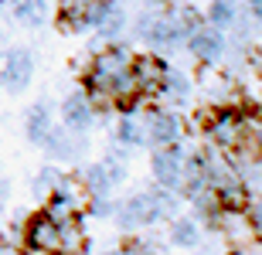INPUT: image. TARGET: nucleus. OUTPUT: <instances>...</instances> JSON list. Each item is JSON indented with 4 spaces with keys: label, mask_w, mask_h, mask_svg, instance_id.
Masks as SVG:
<instances>
[{
    "label": "nucleus",
    "mask_w": 262,
    "mask_h": 255,
    "mask_svg": "<svg viewBox=\"0 0 262 255\" xmlns=\"http://www.w3.org/2000/svg\"><path fill=\"white\" fill-rule=\"evenodd\" d=\"M140 112V126H143V136H146V147L157 150V147H170V143H181L184 140V123L177 112L164 106H154V102H143L136 109Z\"/></svg>",
    "instance_id": "1"
},
{
    "label": "nucleus",
    "mask_w": 262,
    "mask_h": 255,
    "mask_svg": "<svg viewBox=\"0 0 262 255\" xmlns=\"http://www.w3.org/2000/svg\"><path fill=\"white\" fill-rule=\"evenodd\" d=\"M204 133H208V143L218 150H238L249 143V119L235 109H214L204 116Z\"/></svg>",
    "instance_id": "2"
},
{
    "label": "nucleus",
    "mask_w": 262,
    "mask_h": 255,
    "mask_svg": "<svg viewBox=\"0 0 262 255\" xmlns=\"http://www.w3.org/2000/svg\"><path fill=\"white\" fill-rule=\"evenodd\" d=\"M113 221L119 225L123 235H136V231H143V228H154L157 221H164V218H160V211H157L150 191H136L133 197H126V201L116 204Z\"/></svg>",
    "instance_id": "3"
},
{
    "label": "nucleus",
    "mask_w": 262,
    "mask_h": 255,
    "mask_svg": "<svg viewBox=\"0 0 262 255\" xmlns=\"http://www.w3.org/2000/svg\"><path fill=\"white\" fill-rule=\"evenodd\" d=\"M78 177H82V184H85L89 197H113V191L126 180V167H123L119 153H106L102 160L89 164V167L82 170Z\"/></svg>",
    "instance_id": "4"
},
{
    "label": "nucleus",
    "mask_w": 262,
    "mask_h": 255,
    "mask_svg": "<svg viewBox=\"0 0 262 255\" xmlns=\"http://www.w3.org/2000/svg\"><path fill=\"white\" fill-rule=\"evenodd\" d=\"M184 157H187L184 143L157 147L154 153H150V174H154V184L181 194V184H184Z\"/></svg>",
    "instance_id": "5"
},
{
    "label": "nucleus",
    "mask_w": 262,
    "mask_h": 255,
    "mask_svg": "<svg viewBox=\"0 0 262 255\" xmlns=\"http://www.w3.org/2000/svg\"><path fill=\"white\" fill-rule=\"evenodd\" d=\"M136 79V92L140 99H160L164 96V79H167V61L154 51H143V55H133V65H129Z\"/></svg>",
    "instance_id": "6"
},
{
    "label": "nucleus",
    "mask_w": 262,
    "mask_h": 255,
    "mask_svg": "<svg viewBox=\"0 0 262 255\" xmlns=\"http://www.w3.org/2000/svg\"><path fill=\"white\" fill-rule=\"evenodd\" d=\"M20 242L28 255H58V221H51L45 211L31 215L20 228Z\"/></svg>",
    "instance_id": "7"
},
{
    "label": "nucleus",
    "mask_w": 262,
    "mask_h": 255,
    "mask_svg": "<svg viewBox=\"0 0 262 255\" xmlns=\"http://www.w3.org/2000/svg\"><path fill=\"white\" fill-rule=\"evenodd\" d=\"M31 79H34V55L28 48H10L4 55V75H0V92L7 96H20L28 92Z\"/></svg>",
    "instance_id": "8"
},
{
    "label": "nucleus",
    "mask_w": 262,
    "mask_h": 255,
    "mask_svg": "<svg viewBox=\"0 0 262 255\" xmlns=\"http://www.w3.org/2000/svg\"><path fill=\"white\" fill-rule=\"evenodd\" d=\"M184 48L191 51L201 65H218V61L225 58V51H228V34L218 31V28H211V24H201L198 31L187 34Z\"/></svg>",
    "instance_id": "9"
},
{
    "label": "nucleus",
    "mask_w": 262,
    "mask_h": 255,
    "mask_svg": "<svg viewBox=\"0 0 262 255\" xmlns=\"http://www.w3.org/2000/svg\"><path fill=\"white\" fill-rule=\"evenodd\" d=\"M85 133H72L68 126H58V123H51L48 136L41 140V150L51 160H75L78 153H85Z\"/></svg>",
    "instance_id": "10"
},
{
    "label": "nucleus",
    "mask_w": 262,
    "mask_h": 255,
    "mask_svg": "<svg viewBox=\"0 0 262 255\" xmlns=\"http://www.w3.org/2000/svg\"><path fill=\"white\" fill-rule=\"evenodd\" d=\"M96 112L99 109L92 106V99L85 92H72L61 99V126H68L72 133H89L96 123Z\"/></svg>",
    "instance_id": "11"
},
{
    "label": "nucleus",
    "mask_w": 262,
    "mask_h": 255,
    "mask_svg": "<svg viewBox=\"0 0 262 255\" xmlns=\"http://www.w3.org/2000/svg\"><path fill=\"white\" fill-rule=\"evenodd\" d=\"M4 7H7V14L14 20H17L20 28H31L38 31L48 24V0H4Z\"/></svg>",
    "instance_id": "12"
},
{
    "label": "nucleus",
    "mask_w": 262,
    "mask_h": 255,
    "mask_svg": "<svg viewBox=\"0 0 262 255\" xmlns=\"http://www.w3.org/2000/svg\"><path fill=\"white\" fill-rule=\"evenodd\" d=\"M51 102H34V106H28V112H24V136H28V143H34V147H41V140L48 136L51 129Z\"/></svg>",
    "instance_id": "13"
},
{
    "label": "nucleus",
    "mask_w": 262,
    "mask_h": 255,
    "mask_svg": "<svg viewBox=\"0 0 262 255\" xmlns=\"http://www.w3.org/2000/svg\"><path fill=\"white\" fill-rule=\"evenodd\" d=\"M85 225H82V215L58 221V255H85Z\"/></svg>",
    "instance_id": "14"
},
{
    "label": "nucleus",
    "mask_w": 262,
    "mask_h": 255,
    "mask_svg": "<svg viewBox=\"0 0 262 255\" xmlns=\"http://www.w3.org/2000/svg\"><path fill=\"white\" fill-rule=\"evenodd\" d=\"M55 24H58L61 34H82V31H89L85 0H58V7H55Z\"/></svg>",
    "instance_id": "15"
},
{
    "label": "nucleus",
    "mask_w": 262,
    "mask_h": 255,
    "mask_svg": "<svg viewBox=\"0 0 262 255\" xmlns=\"http://www.w3.org/2000/svg\"><path fill=\"white\" fill-rule=\"evenodd\" d=\"M238 17H242V4L238 0H211L208 10H204V24H211V28L225 31V34L238 24Z\"/></svg>",
    "instance_id": "16"
},
{
    "label": "nucleus",
    "mask_w": 262,
    "mask_h": 255,
    "mask_svg": "<svg viewBox=\"0 0 262 255\" xmlns=\"http://www.w3.org/2000/svg\"><path fill=\"white\" fill-rule=\"evenodd\" d=\"M167 242L174 248H194L201 242V228L191 215H181V218H170V225H167Z\"/></svg>",
    "instance_id": "17"
},
{
    "label": "nucleus",
    "mask_w": 262,
    "mask_h": 255,
    "mask_svg": "<svg viewBox=\"0 0 262 255\" xmlns=\"http://www.w3.org/2000/svg\"><path fill=\"white\" fill-rule=\"evenodd\" d=\"M191 201V218L194 221H204V225H218V218H222V201L214 194L211 187H204L201 194L187 197Z\"/></svg>",
    "instance_id": "18"
},
{
    "label": "nucleus",
    "mask_w": 262,
    "mask_h": 255,
    "mask_svg": "<svg viewBox=\"0 0 262 255\" xmlns=\"http://www.w3.org/2000/svg\"><path fill=\"white\" fill-rule=\"evenodd\" d=\"M116 140H119V147H126V150H143L146 147L143 126H140V119H136L133 112L119 116V123H116Z\"/></svg>",
    "instance_id": "19"
},
{
    "label": "nucleus",
    "mask_w": 262,
    "mask_h": 255,
    "mask_svg": "<svg viewBox=\"0 0 262 255\" xmlns=\"http://www.w3.org/2000/svg\"><path fill=\"white\" fill-rule=\"evenodd\" d=\"M126 28H129V17H126V10H123V4H119V7L113 10V14H109L92 34H96L99 41H119L123 34H126Z\"/></svg>",
    "instance_id": "20"
},
{
    "label": "nucleus",
    "mask_w": 262,
    "mask_h": 255,
    "mask_svg": "<svg viewBox=\"0 0 262 255\" xmlns=\"http://www.w3.org/2000/svg\"><path fill=\"white\" fill-rule=\"evenodd\" d=\"M146 191H150V197H154V204H157V211H160V218H164V221H170V218L177 215L181 194H177V191H167V187H160V184L146 187Z\"/></svg>",
    "instance_id": "21"
},
{
    "label": "nucleus",
    "mask_w": 262,
    "mask_h": 255,
    "mask_svg": "<svg viewBox=\"0 0 262 255\" xmlns=\"http://www.w3.org/2000/svg\"><path fill=\"white\" fill-rule=\"evenodd\" d=\"M164 96H174V99H187V96H191V79H187L181 68H174V65H167Z\"/></svg>",
    "instance_id": "22"
},
{
    "label": "nucleus",
    "mask_w": 262,
    "mask_h": 255,
    "mask_svg": "<svg viewBox=\"0 0 262 255\" xmlns=\"http://www.w3.org/2000/svg\"><path fill=\"white\" fill-rule=\"evenodd\" d=\"M58 177H61V170L58 167H41L38 170V177H34V180H31V194L34 197H48L51 191H55V184H58Z\"/></svg>",
    "instance_id": "23"
},
{
    "label": "nucleus",
    "mask_w": 262,
    "mask_h": 255,
    "mask_svg": "<svg viewBox=\"0 0 262 255\" xmlns=\"http://www.w3.org/2000/svg\"><path fill=\"white\" fill-rule=\"evenodd\" d=\"M245 225L252 231L255 242H262V194H249V204H245Z\"/></svg>",
    "instance_id": "24"
},
{
    "label": "nucleus",
    "mask_w": 262,
    "mask_h": 255,
    "mask_svg": "<svg viewBox=\"0 0 262 255\" xmlns=\"http://www.w3.org/2000/svg\"><path fill=\"white\" fill-rule=\"evenodd\" d=\"M113 211H116L113 197H89V204H85V215L92 218H113Z\"/></svg>",
    "instance_id": "25"
},
{
    "label": "nucleus",
    "mask_w": 262,
    "mask_h": 255,
    "mask_svg": "<svg viewBox=\"0 0 262 255\" xmlns=\"http://www.w3.org/2000/svg\"><path fill=\"white\" fill-rule=\"evenodd\" d=\"M249 143H252V150H255V160H259V167H262V123L249 126Z\"/></svg>",
    "instance_id": "26"
},
{
    "label": "nucleus",
    "mask_w": 262,
    "mask_h": 255,
    "mask_svg": "<svg viewBox=\"0 0 262 255\" xmlns=\"http://www.w3.org/2000/svg\"><path fill=\"white\" fill-rule=\"evenodd\" d=\"M238 4H242L245 17H249V20H259V24H262V0H238Z\"/></svg>",
    "instance_id": "27"
},
{
    "label": "nucleus",
    "mask_w": 262,
    "mask_h": 255,
    "mask_svg": "<svg viewBox=\"0 0 262 255\" xmlns=\"http://www.w3.org/2000/svg\"><path fill=\"white\" fill-rule=\"evenodd\" d=\"M0 255H28V252H20L14 242H0Z\"/></svg>",
    "instance_id": "28"
},
{
    "label": "nucleus",
    "mask_w": 262,
    "mask_h": 255,
    "mask_svg": "<svg viewBox=\"0 0 262 255\" xmlns=\"http://www.w3.org/2000/svg\"><path fill=\"white\" fill-rule=\"evenodd\" d=\"M4 55H7V51H0V75H4Z\"/></svg>",
    "instance_id": "29"
},
{
    "label": "nucleus",
    "mask_w": 262,
    "mask_h": 255,
    "mask_svg": "<svg viewBox=\"0 0 262 255\" xmlns=\"http://www.w3.org/2000/svg\"><path fill=\"white\" fill-rule=\"evenodd\" d=\"M0 10H4V0H0Z\"/></svg>",
    "instance_id": "30"
}]
</instances>
